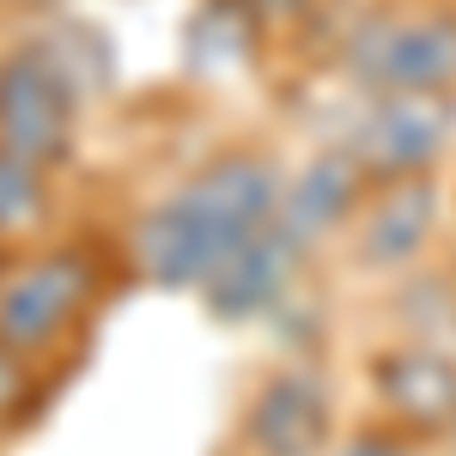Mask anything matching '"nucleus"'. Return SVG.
<instances>
[{"instance_id":"nucleus-11","label":"nucleus","mask_w":456,"mask_h":456,"mask_svg":"<svg viewBox=\"0 0 456 456\" xmlns=\"http://www.w3.org/2000/svg\"><path fill=\"white\" fill-rule=\"evenodd\" d=\"M268 55V37L249 19L244 0H201L183 25V61L201 79H232Z\"/></svg>"},{"instance_id":"nucleus-20","label":"nucleus","mask_w":456,"mask_h":456,"mask_svg":"<svg viewBox=\"0 0 456 456\" xmlns=\"http://www.w3.org/2000/svg\"><path fill=\"white\" fill-rule=\"evenodd\" d=\"M451 274H456V262H451Z\"/></svg>"},{"instance_id":"nucleus-4","label":"nucleus","mask_w":456,"mask_h":456,"mask_svg":"<svg viewBox=\"0 0 456 456\" xmlns=\"http://www.w3.org/2000/svg\"><path fill=\"white\" fill-rule=\"evenodd\" d=\"M86 110L92 98L73 86V73L49 55L37 31L0 43V146L6 152L68 176L86 141Z\"/></svg>"},{"instance_id":"nucleus-16","label":"nucleus","mask_w":456,"mask_h":456,"mask_svg":"<svg viewBox=\"0 0 456 456\" xmlns=\"http://www.w3.org/2000/svg\"><path fill=\"white\" fill-rule=\"evenodd\" d=\"M79 0H0V12L6 19H49V12H68Z\"/></svg>"},{"instance_id":"nucleus-18","label":"nucleus","mask_w":456,"mask_h":456,"mask_svg":"<svg viewBox=\"0 0 456 456\" xmlns=\"http://www.w3.org/2000/svg\"><path fill=\"white\" fill-rule=\"evenodd\" d=\"M451 456H456V438H451Z\"/></svg>"},{"instance_id":"nucleus-3","label":"nucleus","mask_w":456,"mask_h":456,"mask_svg":"<svg viewBox=\"0 0 456 456\" xmlns=\"http://www.w3.org/2000/svg\"><path fill=\"white\" fill-rule=\"evenodd\" d=\"M335 73L353 98L378 92L456 98V0H371L335 37Z\"/></svg>"},{"instance_id":"nucleus-19","label":"nucleus","mask_w":456,"mask_h":456,"mask_svg":"<svg viewBox=\"0 0 456 456\" xmlns=\"http://www.w3.org/2000/svg\"><path fill=\"white\" fill-rule=\"evenodd\" d=\"M451 208H456V195H451Z\"/></svg>"},{"instance_id":"nucleus-10","label":"nucleus","mask_w":456,"mask_h":456,"mask_svg":"<svg viewBox=\"0 0 456 456\" xmlns=\"http://www.w3.org/2000/svg\"><path fill=\"white\" fill-rule=\"evenodd\" d=\"M371 176L353 165V152L341 141L311 146L305 159H292L281 171V201H274V225L292 244H305L311 256H322L329 244H341L353 208L365 201Z\"/></svg>"},{"instance_id":"nucleus-17","label":"nucleus","mask_w":456,"mask_h":456,"mask_svg":"<svg viewBox=\"0 0 456 456\" xmlns=\"http://www.w3.org/2000/svg\"><path fill=\"white\" fill-rule=\"evenodd\" d=\"M0 268H6V249H0Z\"/></svg>"},{"instance_id":"nucleus-7","label":"nucleus","mask_w":456,"mask_h":456,"mask_svg":"<svg viewBox=\"0 0 456 456\" xmlns=\"http://www.w3.org/2000/svg\"><path fill=\"white\" fill-rule=\"evenodd\" d=\"M341 432V402L335 384L322 378L311 359H281L249 384L244 408H238V451L244 456H322Z\"/></svg>"},{"instance_id":"nucleus-15","label":"nucleus","mask_w":456,"mask_h":456,"mask_svg":"<svg viewBox=\"0 0 456 456\" xmlns=\"http://www.w3.org/2000/svg\"><path fill=\"white\" fill-rule=\"evenodd\" d=\"M322 456H426V444H414L408 432H395V426H384V420H365V426L335 432V444Z\"/></svg>"},{"instance_id":"nucleus-6","label":"nucleus","mask_w":456,"mask_h":456,"mask_svg":"<svg viewBox=\"0 0 456 456\" xmlns=\"http://www.w3.org/2000/svg\"><path fill=\"white\" fill-rule=\"evenodd\" d=\"M335 141L353 152V165L384 183V176H420L438 171L456 146V98L438 92H378L353 98V116Z\"/></svg>"},{"instance_id":"nucleus-2","label":"nucleus","mask_w":456,"mask_h":456,"mask_svg":"<svg viewBox=\"0 0 456 456\" xmlns=\"http://www.w3.org/2000/svg\"><path fill=\"white\" fill-rule=\"evenodd\" d=\"M116 274H128L122 244H104L92 232H49L12 249L0 268V341L61 371L104 316Z\"/></svg>"},{"instance_id":"nucleus-8","label":"nucleus","mask_w":456,"mask_h":456,"mask_svg":"<svg viewBox=\"0 0 456 456\" xmlns=\"http://www.w3.org/2000/svg\"><path fill=\"white\" fill-rule=\"evenodd\" d=\"M365 395L371 420L408 432L414 444H451L456 438V347L438 341H389L365 359Z\"/></svg>"},{"instance_id":"nucleus-9","label":"nucleus","mask_w":456,"mask_h":456,"mask_svg":"<svg viewBox=\"0 0 456 456\" xmlns=\"http://www.w3.org/2000/svg\"><path fill=\"white\" fill-rule=\"evenodd\" d=\"M311 262H316L311 249L292 244L281 225L268 219L195 298H201V311H208L213 322H225V329H238V322H274V316H286L298 305V292L311 281Z\"/></svg>"},{"instance_id":"nucleus-5","label":"nucleus","mask_w":456,"mask_h":456,"mask_svg":"<svg viewBox=\"0 0 456 456\" xmlns=\"http://www.w3.org/2000/svg\"><path fill=\"white\" fill-rule=\"evenodd\" d=\"M444 219H451V189H444L438 171L384 176L353 208L347 232H341V256L365 281H402V274H414L432 256Z\"/></svg>"},{"instance_id":"nucleus-13","label":"nucleus","mask_w":456,"mask_h":456,"mask_svg":"<svg viewBox=\"0 0 456 456\" xmlns=\"http://www.w3.org/2000/svg\"><path fill=\"white\" fill-rule=\"evenodd\" d=\"M49 378H55L49 365H37L0 341V438H19L25 426H37L43 402H49Z\"/></svg>"},{"instance_id":"nucleus-12","label":"nucleus","mask_w":456,"mask_h":456,"mask_svg":"<svg viewBox=\"0 0 456 456\" xmlns=\"http://www.w3.org/2000/svg\"><path fill=\"white\" fill-rule=\"evenodd\" d=\"M55 219H61V171L31 165L0 146V249L12 256V249L49 238Z\"/></svg>"},{"instance_id":"nucleus-1","label":"nucleus","mask_w":456,"mask_h":456,"mask_svg":"<svg viewBox=\"0 0 456 456\" xmlns=\"http://www.w3.org/2000/svg\"><path fill=\"white\" fill-rule=\"evenodd\" d=\"M286 159L268 141H225L195 159L165 195H152L128 232V274L159 292H201L238 249L274 219Z\"/></svg>"},{"instance_id":"nucleus-14","label":"nucleus","mask_w":456,"mask_h":456,"mask_svg":"<svg viewBox=\"0 0 456 456\" xmlns=\"http://www.w3.org/2000/svg\"><path fill=\"white\" fill-rule=\"evenodd\" d=\"M249 19L262 25V37H268V49H281V43H292V37L316 31V19L329 12V0H244Z\"/></svg>"}]
</instances>
